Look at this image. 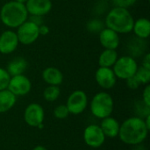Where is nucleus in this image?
I'll return each instance as SVG.
<instances>
[{
	"label": "nucleus",
	"mask_w": 150,
	"mask_h": 150,
	"mask_svg": "<svg viewBox=\"0 0 150 150\" xmlns=\"http://www.w3.org/2000/svg\"><path fill=\"white\" fill-rule=\"evenodd\" d=\"M142 101L144 104L150 106V85L147 84L142 92Z\"/></svg>",
	"instance_id": "obj_28"
},
{
	"label": "nucleus",
	"mask_w": 150,
	"mask_h": 150,
	"mask_svg": "<svg viewBox=\"0 0 150 150\" xmlns=\"http://www.w3.org/2000/svg\"><path fill=\"white\" fill-rule=\"evenodd\" d=\"M17 2H19V3H22V4H25L27 0H15Z\"/></svg>",
	"instance_id": "obj_34"
},
{
	"label": "nucleus",
	"mask_w": 150,
	"mask_h": 150,
	"mask_svg": "<svg viewBox=\"0 0 150 150\" xmlns=\"http://www.w3.org/2000/svg\"><path fill=\"white\" fill-rule=\"evenodd\" d=\"M118 53L114 49H105L98 57L99 67L112 68L118 60Z\"/></svg>",
	"instance_id": "obj_20"
},
{
	"label": "nucleus",
	"mask_w": 150,
	"mask_h": 150,
	"mask_svg": "<svg viewBox=\"0 0 150 150\" xmlns=\"http://www.w3.org/2000/svg\"><path fill=\"white\" fill-rule=\"evenodd\" d=\"M69 115V112L66 105H60L56 106L54 110V116L58 120H64L68 118Z\"/></svg>",
	"instance_id": "obj_23"
},
{
	"label": "nucleus",
	"mask_w": 150,
	"mask_h": 150,
	"mask_svg": "<svg viewBox=\"0 0 150 150\" xmlns=\"http://www.w3.org/2000/svg\"><path fill=\"white\" fill-rule=\"evenodd\" d=\"M10 79L11 76L9 75L7 70L0 67V91L7 89Z\"/></svg>",
	"instance_id": "obj_24"
},
{
	"label": "nucleus",
	"mask_w": 150,
	"mask_h": 150,
	"mask_svg": "<svg viewBox=\"0 0 150 150\" xmlns=\"http://www.w3.org/2000/svg\"><path fill=\"white\" fill-rule=\"evenodd\" d=\"M33 150H47L45 147H43V146H41V145H38V146H36V147H34L33 148Z\"/></svg>",
	"instance_id": "obj_33"
},
{
	"label": "nucleus",
	"mask_w": 150,
	"mask_h": 150,
	"mask_svg": "<svg viewBox=\"0 0 150 150\" xmlns=\"http://www.w3.org/2000/svg\"><path fill=\"white\" fill-rule=\"evenodd\" d=\"M88 105V97L83 91H75L68 98L66 106L69 114L78 115L85 111Z\"/></svg>",
	"instance_id": "obj_7"
},
{
	"label": "nucleus",
	"mask_w": 150,
	"mask_h": 150,
	"mask_svg": "<svg viewBox=\"0 0 150 150\" xmlns=\"http://www.w3.org/2000/svg\"><path fill=\"white\" fill-rule=\"evenodd\" d=\"M138 69V64L133 56L125 55L118 58L114 65L112 66V70L117 78L127 80V78L135 75Z\"/></svg>",
	"instance_id": "obj_5"
},
{
	"label": "nucleus",
	"mask_w": 150,
	"mask_h": 150,
	"mask_svg": "<svg viewBox=\"0 0 150 150\" xmlns=\"http://www.w3.org/2000/svg\"><path fill=\"white\" fill-rule=\"evenodd\" d=\"M134 22V17L128 9L116 6L110 10L105 19V26L117 33H128L132 32Z\"/></svg>",
	"instance_id": "obj_3"
},
{
	"label": "nucleus",
	"mask_w": 150,
	"mask_h": 150,
	"mask_svg": "<svg viewBox=\"0 0 150 150\" xmlns=\"http://www.w3.org/2000/svg\"><path fill=\"white\" fill-rule=\"evenodd\" d=\"M18 39L16 32L6 30L0 34V53L10 54L13 53L18 46Z\"/></svg>",
	"instance_id": "obj_12"
},
{
	"label": "nucleus",
	"mask_w": 150,
	"mask_h": 150,
	"mask_svg": "<svg viewBox=\"0 0 150 150\" xmlns=\"http://www.w3.org/2000/svg\"><path fill=\"white\" fill-rule=\"evenodd\" d=\"M142 67L148 69H150V54L148 53L144 58H143V61H142Z\"/></svg>",
	"instance_id": "obj_30"
},
{
	"label": "nucleus",
	"mask_w": 150,
	"mask_h": 150,
	"mask_svg": "<svg viewBox=\"0 0 150 150\" xmlns=\"http://www.w3.org/2000/svg\"><path fill=\"white\" fill-rule=\"evenodd\" d=\"M45 112L43 107L37 103H32L26 106L24 112V120L25 123L32 127H38L43 124Z\"/></svg>",
	"instance_id": "obj_10"
},
{
	"label": "nucleus",
	"mask_w": 150,
	"mask_h": 150,
	"mask_svg": "<svg viewBox=\"0 0 150 150\" xmlns=\"http://www.w3.org/2000/svg\"><path fill=\"white\" fill-rule=\"evenodd\" d=\"M87 28H88L89 31L96 33V32H100L105 27H104V25L100 22V20H98V19H92V20H91L88 23Z\"/></svg>",
	"instance_id": "obj_25"
},
{
	"label": "nucleus",
	"mask_w": 150,
	"mask_h": 150,
	"mask_svg": "<svg viewBox=\"0 0 150 150\" xmlns=\"http://www.w3.org/2000/svg\"><path fill=\"white\" fill-rule=\"evenodd\" d=\"M136 2L137 0H112V3L116 7H122L126 9H128V7L134 5Z\"/></svg>",
	"instance_id": "obj_26"
},
{
	"label": "nucleus",
	"mask_w": 150,
	"mask_h": 150,
	"mask_svg": "<svg viewBox=\"0 0 150 150\" xmlns=\"http://www.w3.org/2000/svg\"><path fill=\"white\" fill-rule=\"evenodd\" d=\"M137 38L142 40L148 39L150 34V21L149 18H141L137 20H134L133 30H132Z\"/></svg>",
	"instance_id": "obj_17"
},
{
	"label": "nucleus",
	"mask_w": 150,
	"mask_h": 150,
	"mask_svg": "<svg viewBox=\"0 0 150 150\" xmlns=\"http://www.w3.org/2000/svg\"><path fill=\"white\" fill-rule=\"evenodd\" d=\"M28 14L31 16H45L53 7L51 0H27L25 4Z\"/></svg>",
	"instance_id": "obj_13"
},
{
	"label": "nucleus",
	"mask_w": 150,
	"mask_h": 150,
	"mask_svg": "<svg viewBox=\"0 0 150 150\" xmlns=\"http://www.w3.org/2000/svg\"><path fill=\"white\" fill-rule=\"evenodd\" d=\"M95 79L97 83L105 90L112 89L115 86L117 77L111 68L99 67L95 73Z\"/></svg>",
	"instance_id": "obj_11"
},
{
	"label": "nucleus",
	"mask_w": 150,
	"mask_h": 150,
	"mask_svg": "<svg viewBox=\"0 0 150 150\" xmlns=\"http://www.w3.org/2000/svg\"><path fill=\"white\" fill-rule=\"evenodd\" d=\"M49 27L46 25H39V33H40V35H47L49 33Z\"/></svg>",
	"instance_id": "obj_29"
},
{
	"label": "nucleus",
	"mask_w": 150,
	"mask_h": 150,
	"mask_svg": "<svg viewBox=\"0 0 150 150\" xmlns=\"http://www.w3.org/2000/svg\"><path fill=\"white\" fill-rule=\"evenodd\" d=\"M113 98L109 93L105 91H100L97 93L92 98L90 104V108L92 115L100 120L111 116L113 111Z\"/></svg>",
	"instance_id": "obj_4"
},
{
	"label": "nucleus",
	"mask_w": 150,
	"mask_h": 150,
	"mask_svg": "<svg viewBox=\"0 0 150 150\" xmlns=\"http://www.w3.org/2000/svg\"><path fill=\"white\" fill-rule=\"evenodd\" d=\"M144 122H145V124H146V126H147L148 129L149 130L150 129V114H149V115H147V116H146V119L144 120Z\"/></svg>",
	"instance_id": "obj_32"
},
{
	"label": "nucleus",
	"mask_w": 150,
	"mask_h": 150,
	"mask_svg": "<svg viewBox=\"0 0 150 150\" xmlns=\"http://www.w3.org/2000/svg\"><path fill=\"white\" fill-rule=\"evenodd\" d=\"M17 97L8 89L0 91V113L10 111L16 104Z\"/></svg>",
	"instance_id": "obj_18"
},
{
	"label": "nucleus",
	"mask_w": 150,
	"mask_h": 150,
	"mask_svg": "<svg viewBox=\"0 0 150 150\" xmlns=\"http://www.w3.org/2000/svg\"><path fill=\"white\" fill-rule=\"evenodd\" d=\"M18 42L23 45H31L40 37L39 25L30 20H26L17 28Z\"/></svg>",
	"instance_id": "obj_6"
},
{
	"label": "nucleus",
	"mask_w": 150,
	"mask_h": 150,
	"mask_svg": "<svg viewBox=\"0 0 150 150\" xmlns=\"http://www.w3.org/2000/svg\"><path fill=\"white\" fill-rule=\"evenodd\" d=\"M100 127L105 137L113 139L119 135L120 124L116 119L109 116L102 120Z\"/></svg>",
	"instance_id": "obj_15"
},
{
	"label": "nucleus",
	"mask_w": 150,
	"mask_h": 150,
	"mask_svg": "<svg viewBox=\"0 0 150 150\" xmlns=\"http://www.w3.org/2000/svg\"><path fill=\"white\" fill-rule=\"evenodd\" d=\"M28 63L23 57H16L12 59L7 65L6 70L11 76L22 75L27 69Z\"/></svg>",
	"instance_id": "obj_19"
},
{
	"label": "nucleus",
	"mask_w": 150,
	"mask_h": 150,
	"mask_svg": "<svg viewBox=\"0 0 150 150\" xmlns=\"http://www.w3.org/2000/svg\"><path fill=\"white\" fill-rule=\"evenodd\" d=\"M83 141L85 144L92 149L100 148L105 141V136L98 125H89L83 131Z\"/></svg>",
	"instance_id": "obj_8"
},
{
	"label": "nucleus",
	"mask_w": 150,
	"mask_h": 150,
	"mask_svg": "<svg viewBox=\"0 0 150 150\" xmlns=\"http://www.w3.org/2000/svg\"><path fill=\"white\" fill-rule=\"evenodd\" d=\"M7 89L16 97L27 95L32 89V83L30 79L24 74L11 76Z\"/></svg>",
	"instance_id": "obj_9"
},
{
	"label": "nucleus",
	"mask_w": 150,
	"mask_h": 150,
	"mask_svg": "<svg viewBox=\"0 0 150 150\" xmlns=\"http://www.w3.org/2000/svg\"><path fill=\"white\" fill-rule=\"evenodd\" d=\"M134 76L141 84H149L150 81V69H148L142 66L140 68L138 67Z\"/></svg>",
	"instance_id": "obj_22"
},
{
	"label": "nucleus",
	"mask_w": 150,
	"mask_h": 150,
	"mask_svg": "<svg viewBox=\"0 0 150 150\" xmlns=\"http://www.w3.org/2000/svg\"><path fill=\"white\" fill-rule=\"evenodd\" d=\"M126 82H127V86L129 89H131V90H136V89H138V88L140 87V85H141L140 82L137 80V78L135 77V76H133L127 78V79L126 80Z\"/></svg>",
	"instance_id": "obj_27"
},
{
	"label": "nucleus",
	"mask_w": 150,
	"mask_h": 150,
	"mask_svg": "<svg viewBox=\"0 0 150 150\" xmlns=\"http://www.w3.org/2000/svg\"><path fill=\"white\" fill-rule=\"evenodd\" d=\"M42 79L48 85L59 86L63 82V74L57 68L48 67L42 71Z\"/></svg>",
	"instance_id": "obj_16"
},
{
	"label": "nucleus",
	"mask_w": 150,
	"mask_h": 150,
	"mask_svg": "<svg viewBox=\"0 0 150 150\" xmlns=\"http://www.w3.org/2000/svg\"><path fill=\"white\" fill-rule=\"evenodd\" d=\"M149 131L144 119L135 116L127 119L120 125L118 136L123 143L137 146L147 139Z\"/></svg>",
	"instance_id": "obj_1"
},
{
	"label": "nucleus",
	"mask_w": 150,
	"mask_h": 150,
	"mask_svg": "<svg viewBox=\"0 0 150 150\" xmlns=\"http://www.w3.org/2000/svg\"><path fill=\"white\" fill-rule=\"evenodd\" d=\"M29 20L32 21V22H33L37 25H42V17H40V16H31V18H29Z\"/></svg>",
	"instance_id": "obj_31"
},
{
	"label": "nucleus",
	"mask_w": 150,
	"mask_h": 150,
	"mask_svg": "<svg viewBox=\"0 0 150 150\" xmlns=\"http://www.w3.org/2000/svg\"><path fill=\"white\" fill-rule=\"evenodd\" d=\"M99 42L105 49L116 50L120 45L119 33L110 28H103L99 32Z\"/></svg>",
	"instance_id": "obj_14"
},
{
	"label": "nucleus",
	"mask_w": 150,
	"mask_h": 150,
	"mask_svg": "<svg viewBox=\"0 0 150 150\" xmlns=\"http://www.w3.org/2000/svg\"><path fill=\"white\" fill-rule=\"evenodd\" d=\"M25 4L15 0L5 3L0 10V20L7 27L18 28L28 18Z\"/></svg>",
	"instance_id": "obj_2"
},
{
	"label": "nucleus",
	"mask_w": 150,
	"mask_h": 150,
	"mask_svg": "<svg viewBox=\"0 0 150 150\" xmlns=\"http://www.w3.org/2000/svg\"><path fill=\"white\" fill-rule=\"evenodd\" d=\"M61 94V90L59 86L56 85H48L45 88L43 91V98L47 102H54L57 100Z\"/></svg>",
	"instance_id": "obj_21"
}]
</instances>
